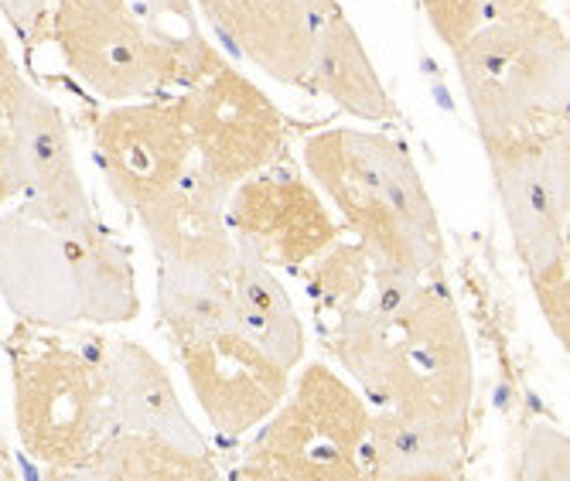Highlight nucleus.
Segmentation results:
<instances>
[{"mask_svg":"<svg viewBox=\"0 0 570 481\" xmlns=\"http://www.w3.org/2000/svg\"><path fill=\"white\" fill-rule=\"evenodd\" d=\"M421 8L438 31V38L454 51L485 24L489 0H421Z\"/></svg>","mask_w":570,"mask_h":481,"instance_id":"nucleus-26","label":"nucleus"},{"mask_svg":"<svg viewBox=\"0 0 570 481\" xmlns=\"http://www.w3.org/2000/svg\"><path fill=\"white\" fill-rule=\"evenodd\" d=\"M226 226L236 253L271 271H301L342 236L318 188L294 168V160H284V154L264 171L233 185Z\"/></svg>","mask_w":570,"mask_h":481,"instance_id":"nucleus-9","label":"nucleus"},{"mask_svg":"<svg viewBox=\"0 0 570 481\" xmlns=\"http://www.w3.org/2000/svg\"><path fill=\"white\" fill-rule=\"evenodd\" d=\"M307 86L325 92L338 110L358 120H393L396 102L386 92L366 45H362L352 21L335 11L332 18L318 21L315 59H311Z\"/></svg>","mask_w":570,"mask_h":481,"instance_id":"nucleus-18","label":"nucleus"},{"mask_svg":"<svg viewBox=\"0 0 570 481\" xmlns=\"http://www.w3.org/2000/svg\"><path fill=\"white\" fill-rule=\"evenodd\" d=\"M0 110L8 114L18 140L24 216L48 229H79L96 223L59 106L24 79Z\"/></svg>","mask_w":570,"mask_h":481,"instance_id":"nucleus-13","label":"nucleus"},{"mask_svg":"<svg viewBox=\"0 0 570 481\" xmlns=\"http://www.w3.org/2000/svg\"><path fill=\"white\" fill-rule=\"evenodd\" d=\"M51 38L72 76L102 99L134 102L161 92L150 38L130 0H59Z\"/></svg>","mask_w":570,"mask_h":481,"instance_id":"nucleus-10","label":"nucleus"},{"mask_svg":"<svg viewBox=\"0 0 570 481\" xmlns=\"http://www.w3.org/2000/svg\"><path fill=\"white\" fill-rule=\"evenodd\" d=\"M14 426L38 464L76 478V468L114 431L99 352L45 345L14 359Z\"/></svg>","mask_w":570,"mask_h":481,"instance_id":"nucleus-6","label":"nucleus"},{"mask_svg":"<svg viewBox=\"0 0 570 481\" xmlns=\"http://www.w3.org/2000/svg\"><path fill=\"white\" fill-rule=\"evenodd\" d=\"M226 202L229 188H223L191 160L181 181L144 205L137 219L158 259L226 277L236 259V243L226 226Z\"/></svg>","mask_w":570,"mask_h":481,"instance_id":"nucleus-14","label":"nucleus"},{"mask_svg":"<svg viewBox=\"0 0 570 481\" xmlns=\"http://www.w3.org/2000/svg\"><path fill=\"white\" fill-rule=\"evenodd\" d=\"M21 195V160H18V140L11 130L8 114L0 110V205Z\"/></svg>","mask_w":570,"mask_h":481,"instance_id":"nucleus-28","label":"nucleus"},{"mask_svg":"<svg viewBox=\"0 0 570 481\" xmlns=\"http://www.w3.org/2000/svg\"><path fill=\"white\" fill-rule=\"evenodd\" d=\"M175 106L191 137L195 165L229 192L284 154L287 124L277 102L229 62L181 92Z\"/></svg>","mask_w":570,"mask_h":481,"instance_id":"nucleus-8","label":"nucleus"},{"mask_svg":"<svg viewBox=\"0 0 570 481\" xmlns=\"http://www.w3.org/2000/svg\"><path fill=\"white\" fill-rule=\"evenodd\" d=\"M502 216L509 223L515 253L533 266L567 249L570 219V144L567 117L540 127L482 140Z\"/></svg>","mask_w":570,"mask_h":481,"instance_id":"nucleus-7","label":"nucleus"},{"mask_svg":"<svg viewBox=\"0 0 570 481\" xmlns=\"http://www.w3.org/2000/svg\"><path fill=\"white\" fill-rule=\"evenodd\" d=\"M21 82H24V76H21L14 56H11V45H8L4 31H0V106L11 102V96L21 89Z\"/></svg>","mask_w":570,"mask_h":481,"instance_id":"nucleus-29","label":"nucleus"},{"mask_svg":"<svg viewBox=\"0 0 570 481\" xmlns=\"http://www.w3.org/2000/svg\"><path fill=\"white\" fill-rule=\"evenodd\" d=\"M537 307L547 321L553 338L567 349L570 345V277H567V249L527 266Z\"/></svg>","mask_w":570,"mask_h":481,"instance_id":"nucleus-24","label":"nucleus"},{"mask_svg":"<svg viewBox=\"0 0 570 481\" xmlns=\"http://www.w3.org/2000/svg\"><path fill=\"white\" fill-rule=\"evenodd\" d=\"M512 474L523 481H567L570 474L567 434H560L550 423H533L520 448V458H515Z\"/></svg>","mask_w":570,"mask_h":481,"instance_id":"nucleus-25","label":"nucleus"},{"mask_svg":"<svg viewBox=\"0 0 570 481\" xmlns=\"http://www.w3.org/2000/svg\"><path fill=\"white\" fill-rule=\"evenodd\" d=\"M373 304H355L328 332L332 355L376 406L469 438L475 365L454 301L386 266H373Z\"/></svg>","mask_w":570,"mask_h":481,"instance_id":"nucleus-1","label":"nucleus"},{"mask_svg":"<svg viewBox=\"0 0 570 481\" xmlns=\"http://www.w3.org/2000/svg\"><path fill=\"white\" fill-rule=\"evenodd\" d=\"M304 271V291L322 314H342L355 304L366 301L373 284V259L358 239H335L325 246L315 259L301 266Z\"/></svg>","mask_w":570,"mask_h":481,"instance_id":"nucleus-23","label":"nucleus"},{"mask_svg":"<svg viewBox=\"0 0 570 481\" xmlns=\"http://www.w3.org/2000/svg\"><path fill=\"white\" fill-rule=\"evenodd\" d=\"M185 380L223 438L256 431L291 393V369L239 328L178 345Z\"/></svg>","mask_w":570,"mask_h":481,"instance_id":"nucleus-12","label":"nucleus"},{"mask_svg":"<svg viewBox=\"0 0 570 481\" xmlns=\"http://www.w3.org/2000/svg\"><path fill=\"white\" fill-rule=\"evenodd\" d=\"M451 56L482 140L567 117L570 41L547 8L492 18Z\"/></svg>","mask_w":570,"mask_h":481,"instance_id":"nucleus-4","label":"nucleus"},{"mask_svg":"<svg viewBox=\"0 0 570 481\" xmlns=\"http://www.w3.org/2000/svg\"><path fill=\"white\" fill-rule=\"evenodd\" d=\"M362 464L376 481H451L464 471V438L376 406Z\"/></svg>","mask_w":570,"mask_h":481,"instance_id":"nucleus-17","label":"nucleus"},{"mask_svg":"<svg viewBox=\"0 0 570 481\" xmlns=\"http://www.w3.org/2000/svg\"><path fill=\"white\" fill-rule=\"evenodd\" d=\"M0 294L38 325H124L140 314L134 259L99 223L48 229L24 212L0 219Z\"/></svg>","mask_w":570,"mask_h":481,"instance_id":"nucleus-3","label":"nucleus"},{"mask_svg":"<svg viewBox=\"0 0 570 481\" xmlns=\"http://www.w3.org/2000/svg\"><path fill=\"white\" fill-rule=\"evenodd\" d=\"M307 175L318 181L373 266L434 277L444 233L410 150L373 130L332 127L304 144Z\"/></svg>","mask_w":570,"mask_h":481,"instance_id":"nucleus-2","label":"nucleus"},{"mask_svg":"<svg viewBox=\"0 0 570 481\" xmlns=\"http://www.w3.org/2000/svg\"><path fill=\"white\" fill-rule=\"evenodd\" d=\"M0 11L8 14V21L21 31V38L28 45L41 41L45 35H51L48 24V0H0Z\"/></svg>","mask_w":570,"mask_h":481,"instance_id":"nucleus-27","label":"nucleus"},{"mask_svg":"<svg viewBox=\"0 0 570 481\" xmlns=\"http://www.w3.org/2000/svg\"><path fill=\"white\" fill-rule=\"evenodd\" d=\"M370 403L335 369L311 362L284 403L256 426L236 478L246 481H358L370 438Z\"/></svg>","mask_w":570,"mask_h":481,"instance_id":"nucleus-5","label":"nucleus"},{"mask_svg":"<svg viewBox=\"0 0 570 481\" xmlns=\"http://www.w3.org/2000/svg\"><path fill=\"white\" fill-rule=\"evenodd\" d=\"M99 362L102 380H107L114 426L165 438L195 454H209V441H205L195 420L185 413L168 369L144 345L130 338H102Z\"/></svg>","mask_w":570,"mask_h":481,"instance_id":"nucleus-15","label":"nucleus"},{"mask_svg":"<svg viewBox=\"0 0 570 481\" xmlns=\"http://www.w3.org/2000/svg\"><path fill=\"white\" fill-rule=\"evenodd\" d=\"M233 51L284 86H307L318 21L294 0H198Z\"/></svg>","mask_w":570,"mask_h":481,"instance_id":"nucleus-16","label":"nucleus"},{"mask_svg":"<svg viewBox=\"0 0 570 481\" xmlns=\"http://www.w3.org/2000/svg\"><path fill=\"white\" fill-rule=\"evenodd\" d=\"M134 11L150 38L161 92L165 89L188 92L226 66L216 45L205 38L188 0H137Z\"/></svg>","mask_w":570,"mask_h":481,"instance_id":"nucleus-21","label":"nucleus"},{"mask_svg":"<svg viewBox=\"0 0 570 481\" xmlns=\"http://www.w3.org/2000/svg\"><path fill=\"white\" fill-rule=\"evenodd\" d=\"M543 4H547V0H489L485 21L509 18V14H523V11H533V8H543Z\"/></svg>","mask_w":570,"mask_h":481,"instance_id":"nucleus-30","label":"nucleus"},{"mask_svg":"<svg viewBox=\"0 0 570 481\" xmlns=\"http://www.w3.org/2000/svg\"><path fill=\"white\" fill-rule=\"evenodd\" d=\"M158 314L175 349L202 335L236 328L229 281L171 259H161L158 271Z\"/></svg>","mask_w":570,"mask_h":481,"instance_id":"nucleus-22","label":"nucleus"},{"mask_svg":"<svg viewBox=\"0 0 570 481\" xmlns=\"http://www.w3.org/2000/svg\"><path fill=\"white\" fill-rule=\"evenodd\" d=\"M226 281H229V291H233L236 328L243 335H249L256 345H264L287 369L301 365V359H304L301 314L291 304V294L274 277L271 266L236 253Z\"/></svg>","mask_w":570,"mask_h":481,"instance_id":"nucleus-19","label":"nucleus"},{"mask_svg":"<svg viewBox=\"0 0 570 481\" xmlns=\"http://www.w3.org/2000/svg\"><path fill=\"white\" fill-rule=\"evenodd\" d=\"M294 4L304 8L315 21H325V18H332L335 11H342V8H338V0H294Z\"/></svg>","mask_w":570,"mask_h":481,"instance_id":"nucleus-31","label":"nucleus"},{"mask_svg":"<svg viewBox=\"0 0 570 481\" xmlns=\"http://www.w3.org/2000/svg\"><path fill=\"white\" fill-rule=\"evenodd\" d=\"M76 478L92 481H209L219 478L209 454L185 451L165 438L114 426L92 454L76 468Z\"/></svg>","mask_w":570,"mask_h":481,"instance_id":"nucleus-20","label":"nucleus"},{"mask_svg":"<svg viewBox=\"0 0 570 481\" xmlns=\"http://www.w3.org/2000/svg\"><path fill=\"white\" fill-rule=\"evenodd\" d=\"M92 150L114 198L134 216L181 181L195 160L175 99H134L99 114Z\"/></svg>","mask_w":570,"mask_h":481,"instance_id":"nucleus-11","label":"nucleus"}]
</instances>
